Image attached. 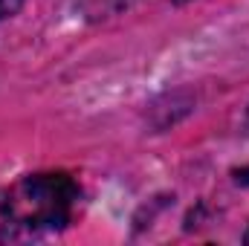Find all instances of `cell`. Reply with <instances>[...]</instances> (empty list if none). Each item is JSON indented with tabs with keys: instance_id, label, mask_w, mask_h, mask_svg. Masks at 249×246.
I'll return each mask as SVG.
<instances>
[{
	"instance_id": "6da1fadb",
	"label": "cell",
	"mask_w": 249,
	"mask_h": 246,
	"mask_svg": "<svg viewBox=\"0 0 249 246\" xmlns=\"http://www.w3.org/2000/svg\"><path fill=\"white\" fill-rule=\"evenodd\" d=\"M9 200L23 235H47L70 223L78 188L67 174H35L15 185Z\"/></svg>"
},
{
	"instance_id": "7a4b0ae2",
	"label": "cell",
	"mask_w": 249,
	"mask_h": 246,
	"mask_svg": "<svg viewBox=\"0 0 249 246\" xmlns=\"http://www.w3.org/2000/svg\"><path fill=\"white\" fill-rule=\"evenodd\" d=\"M20 235H23V232H20V223H18V217H15L9 191L0 188V244L15 241V238H20Z\"/></svg>"
},
{
	"instance_id": "3957f363",
	"label": "cell",
	"mask_w": 249,
	"mask_h": 246,
	"mask_svg": "<svg viewBox=\"0 0 249 246\" xmlns=\"http://www.w3.org/2000/svg\"><path fill=\"white\" fill-rule=\"evenodd\" d=\"M20 6H23V0H0V20L3 18H12Z\"/></svg>"
},
{
	"instance_id": "277c9868",
	"label": "cell",
	"mask_w": 249,
	"mask_h": 246,
	"mask_svg": "<svg viewBox=\"0 0 249 246\" xmlns=\"http://www.w3.org/2000/svg\"><path fill=\"white\" fill-rule=\"evenodd\" d=\"M238 183H249V168H247V171H241V174H238Z\"/></svg>"
},
{
	"instance_id": "5b68a950",
	"label": "cell",
	"mask_w": 249,
	"mask_h": 246,
	"mask_svg": "<svg viewBox=\"0 0 249 246\" xmlns=\"http://www.w3.org/2000/svg\"><path fill=\"white\" fill-rule=\"evenodd\" d=\"M244 244H249V229H247V235H244Z\"/></svg>"
},
{
	"instance_id": "8992f818",
	"label": "cell",
	"mask_w": 249,
	"mask_h": 246,
	"mask_svg": "<svg viewBox=\"0 0 249 246\" xmlns=\"http://www.w3.org/2000/svg\"><path fill=\"white\" fill-rule=\"evenodd\" d=\"M177 3H186V0H177Z\"/></svg>"
}]
</instances>
